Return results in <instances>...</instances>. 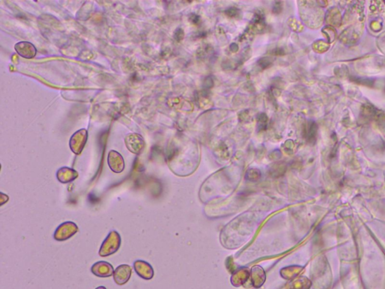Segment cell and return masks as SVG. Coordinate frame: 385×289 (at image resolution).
<instances>
[{
    "label": "cell",
    "instance_id": "obj_1",
    "mask_svg": "<svg viewBox=\"0 0 385 289\" xmlns=\"http://www.w3.org/2000/svg\"><path fill=\"white\" fill-rule=\"evenodd\" d=\"M121 245V237L115 230H112L107 236L101 247H100V254L101 257H108L115 254L120 249Z\"/></svg>",
    "mask_w": 385,
    "mask_h": 289
},
{
    "label": "cell",
    "instance_id": "obj_2",
    "mask_svg": "<svg viewBox=\"0 0 385 289\" xmlns=\"http://www.w3.org/2000/svg\"><path fill=\"white\" fill-rule=\"evenodd\" d=\"M78 232V227L73 221H66L61 224L54 232V238L57 241H66Z\"/></svg>",
    "mask_w": 385,
    "mask_h": 289
},
{
    "label": "cell",
    "instance_id": "obj_3",
    "mask_svg": "<svg viewBox=\"0 0 385 289\" xmlns=\"http://www.w3.org/2000/svg\"><path fill=\"white\" fill-rule=\"evenodd\" d=\"M134 268L136 274L142 279L150 280L154 277V272L152 267L145 261H136L134 264Z\"/></svg>",
    "mask_w": 385,
    "mask_h": 289
},
{
    "label": "cell",
    "instance_id": "obj_4",
    "mask_svg": "<svg viewBox=\"0 0 385 289\" xmlns=\"http://www.w3.org/2000/svg\"><path fill=\"white\" fill-rule=\"evenodd\" d=\"M132 273V268L130 265H120L116 268L115 272H114V281L117 285H125L131 279Z\"/></svg>",
    "mask_w": 385,
    "mask_h": 289
},
{
    "label": "cell",
    "instance_id": "obj_5",
    "mask_svg": "<svg viewBox=\"0 0 385 289\" xmlns=\"http://www.w3.org/2000/svg\"><path fill=\"white\" fill-rule=\"evenodd\" d=\"M91 272L97 277L108 278L114 275V268L107 262H98L92 266Z\"/></svg>",
    "mask_w": 385,
    "mask_h": 289
},
{
    "label": "cell",
    "instance_id": "obj_6",
    "mask_svg": "<svg viewBox=\"0 0 385 289\" xmlns=\"http://www.w3.org/2000/svg\"><path fill=\"white\" fill-rule=\"evenodd\" d=\"M108 164L109 167L115 174H120L123 172L125 167L124 160L120 154L116 151L112 150L108 157Z\"/></svg>",
    "mask_w": 385,
    "mask_h": 289
},
{
    "label": "cell",
    "instance_id": "obj_7",
    "mask_svg": "<svg viewBox=\"0 0 385 289\" xmlns=\"http://www.w3.org/2000/svg\"><path fill=\"white\" fill-rule=\"evenodd\" d=\"M81 132L82 130L77 132V133H76L70 140V148L76 155H78L82 152L86 142H87V133L84 131H83V133Z\"/></svg>",
    "mask_w": 385,
    "mask_h": 289
},
{
    "label": "cell",
    "instance_id": "obj_8",
    "mask_svg": "<svg viewBox=\"0 0 385 289\" xmlns=\"http://www.w3.org/2000/svg\"><path fill=\"white\" fill-rule=\"evenodd\" d=\"M126 146L132 153L139 155L145 147V142L140 136L131 135L126 138Z\"/></svg>",
    "mask_w": 385,
    "mask_h": 289
},
{
    "label": "cell",
    "instance_id": "obj_9",
    "mask_svg": "<svg viewBox=\"0 0 385 289\" xmlns=\"http://www.w3.org/2000/svg\"><path fill=\"white\" fill-rule=\"evenodd\" d=\"M78 174L75 169L69 167H62L57 172V178L62 183H69L78 178Z\"/></svg>",
    "mask_w": 385,
    "mask_h": 289
},
{
    "label": "cell",
    "instance_id": "obj_10",
    "mask_svg": "<svg viewBox=\"0 0 385 289\" xmlns=\"http://www.w3.org/2000/svg\"><path fill=\"white\" fill-rule=\"evenodd\" d=\"M23 44H24L25 48H26V49L23 50L21 49V48H15L17 52H18L20 56H23V57H34L36 54H37V50H36L34 45L27 42H23Z\"/></svg>",
    "mask_w": 385,
    "mask_h": 289
},
{
    "label": "cell",
    "instance_id": "obj_11",
    "mask_svg": "<svg viewBox=\"0 0 385 289\" xmlns=\"http://www.w3.org/2000/svg\"><path fill=\"white\" fill-rule=\"evenodd\" d=\"M311 285L309 279L303 277L294 281L289 285L288 289H309Z\"/></svg>",
    "mask_w": 385,
    "mask_h": 289
},
{
    "label": "cell",
    "instance_id": "obj_12",
    "mask_svg": "<svg viewBox=\"0 0 385 289\" xmlns=\"http://www.w3.org/2000/svg\"><path fill=\"white\" fill-rule=\"evenodd\" d=\"M316 132H317V125H315V123L312 122V123L310 124L309 126H308L307 130L308 139H314L316 136Z\"/></svg>",
    "mask_w": 385,
    "mask_h": 289
},
{
    "label": "cell",
    "instance_id": "obj_13",
    "mask_svg": "<svg viewBox=\"0 0 385 289\" xmlns=\"http://www.w3.org/2000/svg\"><path fill=\"white\" fill-rule=\"evenodd\" d=\"M225 14H226L228 16H229L230 18H236V17L239 16V9H236V8H230V9H228V10L225 12Z\"/></svg>",
    "mask_w": 385,
    "mask_h": 289
},
{
    "label": "cell",
    "instance_id": "obj_14",
    "mask_svg": "<svg viewBox=\"0 0 385 289\" xmlns=\"http://www.w3.org/2000/svg\"><path fill=\"white\" fill-rule=\"evenodd\" d=\"M258 64H259L260 66H261V67H263V68H267V67H270L271 64H272V63H271L270 61H269L268 58H263V59H261V61L258 62Z\"/></svg>",
    "mask_w": 385,
    "mask_h": 289
},
{
    "label": "cell",
    "instance_id": "obj_15",
    "mask_svg": "<svg viewBox=\"0 0 385 289\" xmlns=\"http://www.w3.org/2000/svg\"><path fill=\"white\" fill-rule=\"evenodd\" d=\"M281 9H282V6H281V3H279V2H277V3H275V6L273 7V12L275 14H278L280 13V12H281Z\"/></svg>",
    "mask_w": 385,
    "mask_h": 289
},
{
    "label": "cell",
    "instance_id": "obj_16",
    "mask_svg": "<svg viewBox=\"0 0 385 289\" xmlns=\"http://www.w3.org/2000/svg\"><path fill=\"white\" fill-rule=\"evenodd\" d=\"M190 20L192 23H194V24H198L200 21V17L198 16L197 15H194V14H192V15H190Z\"/></svg>",
    "mask_w": 385,
    "mask_h": 289
},
{
    "label": "cell",
    "instance_id": "obj_17",
    "mask_svg": "<svg viewBox=\"0 0 385 289\" xmlns=\"http://www.w3.org/2000/svg\"><path fill=\"white\" fill-rule=\"evenodd\" d=\"M184 32H183L182 30L178 29L177 30L176 34H175V39H177V40L180 41L181 40V39L184 38Z\"/></svg>",
    "mask_w": 385,
    "mask_h": 289
},
{
    "label": "cell",
    "instance_id": "obj_18",
    "mask_svg": "<svg viewBox=\"0 0 385 289\" xmlns=\"http://www.w3.org/2000/svg\"><path fill=\"white\" fill-rule=\"evenodd\" d=\"M273 53L275 55H284V51L282 48H276L275 51H273Z\"/></svg>",
    "mask_w": 385,
    "mask_h": 289
},
{
    "label": "cell",
    "instance_id": "obj_19",
    "mask_svg": "<svg viewBox=\"0 0 385 289\" xmlns=\"http://www.w3.org/2000/svg\"><path fill=\"white\" fill-rule=\"evenodd\" d=\"M95 289H107V288H106V287H104V286H99V287H97V288Z\"/></svg>",
    "mask_w": 385,
    "mask_h": 289
}]
</instances>
